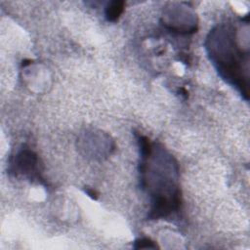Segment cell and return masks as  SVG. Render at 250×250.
I'll use <instances>...</instances> for the list:
<instances>
[{
    "mask_svg": "<svg viewBox=\"0 0 250 250\" xmlns=\"http://www.w3.org/2000/svg\"><path fill=\"white\" fill-rule=\"evenodd\" d=\"M141 187L146 188L151 196L148 218L163 219L181 205V194L177 185L178 165L162 146L152 145L141 151Z\"/></svg>",
    "mask_w": 250,
    "mask_h": 250,
    "instance_id": "obj_1",
    "label": "cell"
},
{
    "mask_svg": "<svg viewBox=\"0 0 250 250\" xmlns=\"http://www.w3.org/2000/svg\"><path fill=\"white\" fill-rule=\"evenodd\" d=\"M205 45L219 75L248 100V76L245 69L248 54L243 53L237 46L233 30L225 25L213 28Z\"/></svg>",
    "mask_w": 250,
    "mask_h": 250,
    "instance_id": "obj_2",
    "label": "cell"
},
{
    "mask_svg": "<svg viewBox=\"0 0 250 250\" xmlns=\"http://www.w3.org/2000/svg\"><path fill=\"white\" fill-rule=\"evenodd\" d=\"M37 162V155L33 151L23 149L20 151L15 158V171H20V173L24 175L34 174L36 173Z\"/></svg>",
    "mask_w": 250,
    "mask_h": 250,
    "instance_id": "obj_3",
    "label": "cell"
},
{
    "mask_svg": "<svg viewBox=\"0 0 250 250\" xmlns=\"http://www.w3.org/2000/svg\"><path fill=\"white\" fill-rule=\"evenodd\" d=\"M124 1L115 0L109 2L105 7V18L108 21H116L124 11Z\"/></svg>",
    "mask_w": 250,
    "mask_h": 250,
    "instance_id": "obj_4",
    "label": "cell"
},
{
    "mask_svg": "<svg viewBox=\"0 0 250 250\" xmlns=\"http://www.w3.org/2000/svg\"><path fill=\"white\" fill-rule=\"evenodd\" d=\"M134 248L135 249H156L158 248L157 244L150 240L149 238H138L134 242Z\"/></svg>",
    "mask_w": 250,
    "mask_h": 250,
    "instance_id": "obj_5",
    "label": "cell"
},
{
    "mask_svg": "<svg viewBox=\"0 0 250 250\" xmlns=\"http://www.w3.org/2000/svg\"><path fill=\"white\" fill-rule=\"evenodd\" d=\"M85 191H86V193H87L90 197H92V198H94V199H97V193H96V191H95L94 189L87 188Z\"/></svg>",
    "mask_w": 250,
    "mask_h": 250,
    "instance_id": "obj_6",
    "label": "cell"
}]
</instances>
